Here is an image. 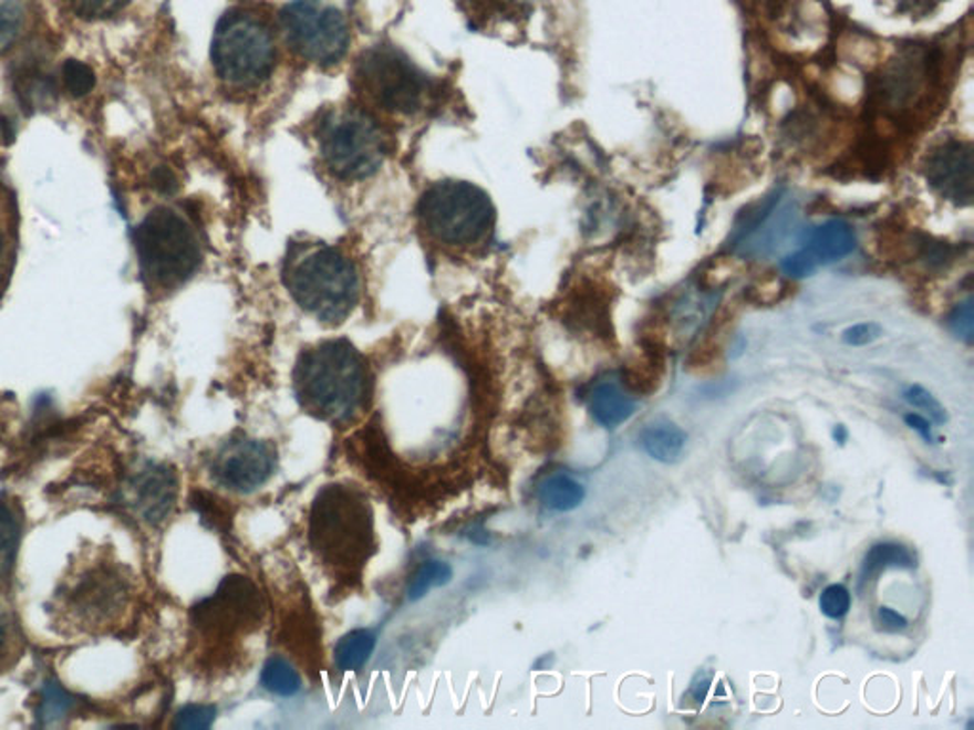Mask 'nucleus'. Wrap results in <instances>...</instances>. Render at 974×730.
Segmentation results:
<instances>
[{
  "instance_id": "nucleus-44",
  "label": "nucleus",
  "mask_w": 974,
  "mask_h": 730,
  "mask_svg": "<svg viewBox=\"0 0 974 730\" xmlns=\"http://www.w3.org/2000/svg\"><path fill=\"white\" fill-rule=\"evenodd\" d=\"M10 626L12 624L8 623L7 615L0 611V655L7 650L8 643H10V636H12Z\"/></svg>"
},
{
  "instance_id": "nucleus-21",
  "label": "nucleus",
  "mask_w": 974,
  "mask_h": 730,
  "mask_svg": "<svg viewBox=\"0 0 974 730\" xmlns=\"http://www.w3.org/2000/svg\"><path fill=\"white\" fill-rule=\"evenodd\" d=\"M780 202H783V190H775L771 195L759 198L758 202L746 206L745 210L738 213L735 225L731 229V248L737 250L748 238L754 237L761 229V225L771 217L773 211L777 210Z\"/></svg>"
},
{
  "instance_id": "nucleus-13",
  "label": "nucleus",
  "mask_w": 974,
  "mask_h": 730,
  "mask_svg": "<svg viewBox=\"0 0 974 730\" xmlns=\"http://www.w3.org/2000/svg\"><path fill=\"white\" fill-rule=\"evenodd\" d=\"M277 467V453L267 441L237 440L221 447L211 462L217 486L235 493H251L265 486Z\"/></svg>"
},
{
  "instance_id": "nucleus-28",
  "label": "nucleus",
  "mask_w": 974,
  "mask_h": 730,
  "mask_svg": "<svg viewBox=\"0 0 974 730\" xmlns=\"http://www.w3.org/2000/svg\"><path fill=\"white\" fill-rule=\"evenodd\" d=\"M263 685L274 695L290 697L299 689L298 671L291 664L286 663L284 658L272 656L271 660L265 664Z\"/></svg>"
},
{
  "instance_id": "nucleus-45",
  "label": "nucleus",
  "mask_w": 974,
  "mask_h": 730,
  "mask_svg": "<svg viewBox=\"0 0 974 730\" xmlns=\"http://www.w3.org/2000/svg\"><path fill=\"white\" fill-rule=\"evenodd\" d=\"M847 436H849V432H847L846 426L838 425L833 428V440L839 441V444H846Z\"/></svg>"
},
{
  "instance_id": "nucleus-25",
  "label": "nucleus",
  "mask_w": 974,
  "mask_h": 730,
  "mask_svg": "<svg viewBox=\"0 0 974 730\" xmlns=\"http://www.w3.org/2000/svg\"><path fill=\"white\" fill-rule=\"evenodd\" d=\"M76 698L55 681L42 685L41 702L37 708V721L41 727H55L75 710Z\"/></svg>"
},
{
  "instance_id": "nucleus-9",
  "label": "nucleus",
  "mask_w": 974,
  "mask_h": 730,
  "mask_svg": "<svg viewBox=\"0 0 974 730\" xmlns=\"http://www.w3.org/2000/svg\"><path fill=\"white\" fill-rule=\"evenodd\" d=\"M354 76L367 102L394 115L417 113L428 97V79L393 46L367 50Z\"/></svg>"
},
{
  "instance_id": "nucleus-30",
  "label": "nucleus",
  "mask_w": 974,
  "mask_h": 730,
  "mask_svg": "<svg viewBox=\"0 0 974 730\" xmlns=\"http://www.w3.org/2000/svg\"><path fill=\"white\" fill-rule=\"evenodd\" d=\"M15 90L20 94L21 102L25 107H37L46 103L54 95V86L46 75H42L39 71H28L18 79Z\"/></svg>"
},
{
  "instance_id": "nucleus-12",
  "label": "nucleus",
  "mask_w": 974,
  "mask_h": 730,
  "mask_svg": "<svg viewBox=\"0 0 974 730\" xmlns=\"http://www.w3.org/2000/svg\"><path fill=\"white\" fill-rule=\"evenodd\" d=\"M261 616V597L256 586L244 576H229L216 594L193 611V620L208 636L235 634Z\"/></svg>"
},
{
  "instance_id": "nucleus-38",
  "label": "nucleus",
  "mask_w": 974,
  "mask_h": 730,
  "mask_svg": "<svg viewBox=\"0 0 974 730\" xmlns=\"http://www.w3.org/2000/svg\"><path fill=\"white\" fill-rule=\"evenodd\" d=\"M817 267L819 263L811 258V253L807 250L796 251V253L783 259V263H780V269L786 277L794 278V280L811 277L812 272L817 271Z\"/></svg>"
},
{
  "instance_id": "nucleus-19",
  "label": "nucleus",
  "mask_w": 974,
  "mask_h": 730,
  "mask_svg": "<svg viewBox=\"0 0 974 730\" xmlns=\"http://www.w3.org/2000/svg\"><path fill=\"white\" fill-rule=\"evenodd\" d=\"M636 411V401L623 393L615 383H602L590 394V413L603 428L623 425Z\"/></svg>"
},
{
  "instance_id": "nucleus-36",
  "label": "nucleus",
  "mask_w": 974,
  "mask_h": 730,
  "mask_svg": "<svg viewBox=\"0 0 974 730\" xmlns=\"http://www.w3.org/2000/svg\"><path fill=\"white\" fill-rule=\"evenodd\" d=\"M947 327L952 330L955 337H960L965 343H973L974 337V309L973 299H967L963 303L957 304L952 314L947 316Z\"/></svg>"
},
{
  "instance_id": "nucleus-43",
  "label": "nucleus",
  "mask_w": 974,
  "mask_h": 730,
  "mask_svg": "<svg viewBox=\"0 0 974 730\" xmlns=\"http://www.w3.org/2000/svg\"><path fill=\"white\" fill-rule=\"evenodd\" d=\"M904 423L915 432H920L923 440L933 441L931 425H929V420L925 417H921L918 413H908V415H904Z\"/></svg>"
},
{
  "instance_id": "nucleus-41",
  "label": "nucleus",
  "mask_w": 974,
  "mask_h": 730,
  "mask_svg": "<svg viewBox=\"0 0 974 730\" xmlns=\"http://www.w3.org/2000/svg\"><path fill=\"white\" fill-rule=\"evenodd\" d=\"M153 187H155L158 192H163V195H172V192H176L177 189V179L168 168H156L153 171Z\"/></svg>"
},
{
  "instance_id": "nucleus-11",
  "label": "nucleus",
  "mask_w": 974,
  "mask_h": 730,
  "mask_svg": "<svg viewBox=\"0 0 974 730\" xmlns=\"http://www.w3.org/2000/svg\"><path fill=\"white\" fill-rule=\"evenodd\" d=\"M61 599L79 624L97 628L121 615L128 602V581L122 576L121 569L100 563L81 573L61 594Z\"/></svg>"
},
{
  "instance_id": "nucleus-5",
  "label": "nucleus",
  "mask_w": 974,
  "mask_h": 730,
  "mask_svg": "<svg viewBox=\"0 0 974 730\" xmlns=\"http://www.w3.org/2000/svg\"><path fill=\"white\" fill-rule=\"evenodd\" d=\"M136 250L147 284L176 290L200 267L203 250L189 221L169 208H156L136 230Z\"/></svg>"
},
{
  "instance_id": "nucleus-42",
  "label": "nucleus",
  "mask_w": 974,
  "mask_h": 730,
  "mask_svg": "<svg viewBox=\"0 0 974 730\" xmlns=\"http://www.w3.org/2000/svg\"><path fill=\"white\" fill-rule=\"evenodd\" d=\"M712 685V676H704V674H698L695 679H693V684H691L690 690H687V697L691 698V702L704 703L706 697H708V692H711Z\"/></svg>"
},
{
  "instance_id": "nucleus-15",
  "label": "nucleus",
  "mask_w": 974,
  "mask_h": 730,
  "mask_svg": "<svg viewBox=\"0 0 974 730\" xmlns=\"http://www.w3.org/2000/svg\"><path fill=\"white\" fill-rule=\"evenodd\" d=\"M122 499L137 520L158 525L176 507V473L164 465L145 462L129 476Z\"/></svg>"
},
{
  "instance_id": "nucleus-16",
  "label": "nucleus",
  "mask_w": 974,
  "mask_h": 730,
  "mask_svg": "<svg viewBox=\"0 0 974 730\" xmlns=\"http://www.w3.org/2000/svg\"><path fill=\"white\" fill-rule=\"evenodd\" d=\"M857 248V234L851 225L832 219L809 230L806 250L817 263L830 264L847 258Z\"/></svg>"
},
{
  "instance_id": "nucleus-8",
  "label": "nucleus",
  "mask_w": 974,
  "mask_h": 730,
  "mask_svg": "<svg viewBox=\"0 0 974 730\" xmlns=\"http://www.w3.org/2000/svg\"><path fill=\"white\" fill-rule=\"evenodd\" d=\"M320 153L333 176L359 181L381 168L388 153L385 132L359 108L335 111L322 122Z\"/></svg>"
},
{
  "instance_id": "nucleus-10",
  "label": "nucleus",
  "mask_w": 974,
  "mask_h": 730,
  "mask_svg": "<svg viewBox=\"0 0 974 730\" xmlns=\"http://www.w3.org/2000/svg\"><path fill=\"white\" fill-rule=\"evenodd\" d=\"M280 23L291 50L314 65H335L349 50L345 15L322 0H293L282 10Z\"/></svg>"
},
{
  "instance_id": "nucleus-37",
  "label": "nucleus",
  "mask_w": 974,
  "mask_h": 730,
  "mask_svg": "<svg viewBox=\"0 0 974 730\" xmlns=\"http://www.w3.org/2000/svg\"><path fill=\"white\" fill-rule=\"evenodd\" d=\"M216 717L211 706H187L176 716L174 727L177 729H208Z\"/></svg>"
},
{
  "instance_id": "nucleus-31",
  "label": "nucleus",
  "mask_w": 974,
  "mask_h": 730,
  "mask_svg": "<svg viewBox=\"0 0 974 730\" xmlns=\"http://www.w3.org/2000/svg\"><path fill=\"white\" fill-rule=\"evenodd\" d=\"M61 81L73 97H84L95 86V75L92 67L76 60H68L63 63Z\"/></svg>"
},
{
  "instance_id": "nucleus-22",
  "label": "nucleus",
  "mask_w": 974,
  "mask_h": 730,
  "mask_svg": "<svg viewBox=\"0 0 974 730\" xmlns=\"http://www.w3.org/2000/svg\"><path fill=\"white\" fill-rule=\"evenodd\" d=\"M912 569L915 567V555L902 544L894 542H883L868 552L862 563V581H873L875 576H880L887 569Z\"/></svg>"
},
{
  "instance_id": "nucleus-26",
  "label": "nucleus",
  "mask_w": 974,
  "mask_h": 730,
  "mask_svg": "<svg viewBox=\"0 0 974 730\" xmlns=\"http://www.w3.org/2000/svg\"><path fill=\"white\" fill-rule=\"evenodd\" d=\"M375 637L367 629H356L339 642L335 660L341 669H356L370 658Z\"/></svg>"
},
{
  "instance_id": "nucleus-32",
  "label": "nucleus",
  "mask_w": 974,
  "mask_h": 730,
  "mask_svg": "<svg viewBox=\"0 0 974 730\" xmlns=\"http://www.w3.org/2000/svg\"><path fill=\"white\" fill-rule=\"evenodd\" d=\"M82 20H105L122 12L129 0H65Z\"/></svg>"
},
{
  "instance_id": "nucleus-7",
  "label": "nucleus",
  "mask_w": 974,
  "mask_h": 730,
  "mask_svg": "<svg viewBox=\"0 0 974 730\" xmlns=\"http://www.w3.org/2000/svg\"><path fill=\"white\" fill-rule=\"evenodd\" d=\"M278 48L267 21L244 10H232L217 25L211 60L221 81L232 88L263 84L277 65Z\"/></svg>"
},
{
  "instance_id": "nucleus-29",
  "label": "nucleus",
  "mask_w": 974,
  "mask_h": 730,
  "mask_svg": "<svg viewBox=\"0 0 974 730\" xmlns=\"http://www.w3.org/2000/svg\"><path fill=\"white\" fill-rule=\"evenodd\" d=\"M25 21L21 0H0V54L8 52L20 39Z\"/></svg>"
},
{
  "instance_id": "nucleus-24",
  "label": "nucleus",
  "mask_w": 974,
  "mask_h": 730,
  "mask_svg": "<svg viewBox=\"0 0 974 730\" xmlns=\"http://www.w3.org/2000/svg\"><path fill=\"white\" fill-rule=\"evenodd\" d=\"M539 499L550 510L569 512L581 504L584 499V487L568 476H552L542 483Z\"/></svg>"
},
{
  "instance_id": "nucleus-39",
  "label": "nucleus",
  "mask_w": 974,
  "mask_h": 730,
  "mask_svg": "<svg viewBox=\"0 0 974 730\" xmlns=\"http://www.w3.org/2000/svg\"><path fill=\"white\" fill-rule=\"evenodd\" d=\"M880 324H875V322H864V324H857L849 327L843 332V343L849 346H867L873 341H878L881 337Z\"/></svg>"
},
{
  "instance_id": "nucleus-46",
  "label": "nucleus",
  "mask_w": 974,
  "mask_h": 730,
  "mask_svg": "<svg viewBox=\"0 0 974 730\" xmlns=\"http://www.w3.org/2000/svg\"><path fill=\"white\" fill-rule=\"evenodd\" d=\"M2 255H4V234H2V229H0V261H2Z\"/></svg>"
},
{
  "instance_id": "nucleus-35",
  "label": "nucleus",
  "mask_w": 974,
  "mask_h": 730,
  "mask_svg": "<svg viewBox=\"0 0 974 730\" xmlns=\"http://www.w3.org/2000/svg\"><path fill=\"white\" fill-rule=\"evenodd\" d=\"M904 398L906 401H910L913 407H918L921 411L928 413L929 417L936 423V425H944L947 420V413L942 406L939 399L934 398L933 394L929 393L928 388H923L920 385H913L908 388L906 393H904Z\"/></svg>"
},
{
  "instance_id": "nucleus-27",
  "label": "nucleus",
  "mask_w": 974,
  "mask_h": 730,
  "mask_svg": "<svg viewBox=\"0 0 974 730\" xmlns=\"http://www.w3.org/2000/svg\"><path fill=\"white\" fill-rule=\"evenodd\" d=\"M465 12L478 28L505 21L518 10V0H463Z\"/></svg>"
},
{
  "instance_id": "nucleus-6",
  "label": "nucleus",
  "mask_w": 974,
  "mask_h": 730,
  "mask_svg": "<svg viewBox=\"0 0 974 730\" xmlns=\"http://www.w3.org/2000/svg\"><path fill=\"white\" fill-rule=\"evenodd\" d=\"M419 221L434 242L468 250L486 242L495 225V208L473 182L441 181L419 202Z\"/></svg>"
},
{
  "instance_id": "nucleus-4",
  "label": "nucleus",
  "mask_w": 974,
  "mask_h": 730,
  "mask_svg": "<svg viewBox=\"0 0 974 730\" xmlns=\"http://www.w3.org/2000/svg\"><path fill=\"white\" fill-rule=\"evenodd\" d=\"M311 544L325 563L356 569L373 552V515L349 487L330 486L312 502Z\"/></svg>"
},
{
  "instance_id": "nucleus-17",
  "label": "nucleus",
  "mask_w": 974,
  "mask_h": 730,
  "mask_svg": "<svg viewBox=\"0 0 974 730\" xmlns=\"http://www.w3.org/2000/svg\"><path fill=\"white\" fill-rule=\"evenodd\" d=\"M664 372L663 345L643 341L642 356L624 365L623 385L630 394L650 396L656 393Z\"/></svg>"
},
{
  "instance_id": "nucleus-14",
  "label": "nucleus",
  "mask_w": 974,
  "mask_h": 730,
  "mask_svg": "<svg viewBox=\"0 0 974 730\" xmlns=\"http://www.w3.org/2000/svg\"><path fill=\"white\" fill-rule=\"evenodd\" d=\"M923 176L929 187L955 206H971L974 198L973 145L961 139H947L936 145L923 163Z\"/></svg>"
},
{
  "instance_id": "nucleus-18",
  "label": "nucleus",
  "mask_w": 974,
  "mask_h": 730,
  "mask_svg": "<svg viewBox=\"0 0 974 730\" xmlns=\"http://www.w3.org/2000/svg\"><path fill=\"white\" fill-rule=\"evenodd\" d=\"M640 441L651 459L664 462V465H672V462H677L684 453L687 434L676 423L661 417V419L651 420L643 426Z\"/></svg>"
},
{
  "instance_id": "nucleus-34",
  "label": "nucleus",
  "mask_w": 974,
  "mask_h": 730,
  "mask_svg": "<svg viewBox=\"0 0 974 730\" xmlns=\"http://www.w3.org/2000/svg\"><path fill=\"white\" fill-rule=\"evenodd\" d=\"M820 611L828 618L839 620L849 613L851 608V592L843 584H830L828 588L822 590L820 594Z\"/></svg>"
},
{
  "instance_id": "nucleus-40",
  "label": "nucleus",
  "mask_w": 974,
  "mask_h": 730,
  "mask_svg": "<svg viewBox=\"0 0 974 730\" xmlns=\"http://www.w3.org/2000/svg\"><path fill=\"white\" fill-rule=\"evenodd\" d=\"M875 623L880 624V628L887 632V634H900V632H904L908 628L906 616L900 615L899 611L889 607L878 608Z\"/></svg>"
},
{
  "instance_id": "nucleus-3",
  "label": "nucleus",
  "mask_w": 974,
  "mask_h": 730,
  "mask_svg": "<svg viewBox=\"0 0 974 730\" xmlns=\"http://www.w3.org/2000/svg\"><path fill=\"white\" fill-rule=\"evenodd\" d=\"M944 54L939 48L910 44L887 63L873 81L875 108L891 121H920L933 116L944 92Z\"/></svg>"
},
{
  "instance_id": "nucleus-1",
  "label": "nucleus",
  "mask_w": 974,
  "mask_h": 730,
  "mask_svg": "<svg viewBox=\"0 0 974 730\" xmlns=\"http://www.w3.org/2000/svg\"><path fill=\"white\" fill-rule=\"evenodd\" d=\"M293 380L304 411L335 426L359 419L372 394L370 367L346 341H328L304 351Z\"/></svg>"
},
{
  "instance_id": "nucleus-33",
  "label": "nucleus",
  "mask_w": 974,
  "mask_h": 730,
  "mask_svg": "<svg viewBox=\"0 0 974 730\" xmlns=\"http://www.w3.org/2000/svg\"><path fill=\"white\" fill-rule=\"evenodd\" d=\"M452 575V571L444 563L431 562L423 565V567L417 571V575L413 576L412 584H410V595L412 597H421V595H425L428 590L433 588V586H441L444 582L449 578Z\"/></svg>"
},
{
  "instance_id": "nucleus-20",
  "label": "nucleus",
  "mask_w": 974,
  "mask_h": 730,
  "mask_svg": "<svg viewBox=\"0 0 974 730\" xmlns=\"http://www.w3.org/2000/svg\"><path fill=\"white\" fill-rule=\"evenodd\" d=\"M609 301L602 291L590 288L589 291H579L571 306H569V320L577 325V330L595 333L602 337H611V322H609Z\"/></svg>"
},
{
  "instance_id": "nucleus-23",
  "label": "nucleus",
  "mask_w": 974,
  "mask_h": 730,
  "mask_svg": "<svg viewBox=\"0 0 974 730\" xmlns=\"http://www.w3.org/2000/svg\"><path fill=\"white\" fill-rule=\"evenodd\" d=\"M21 539V520L14 508L0 502V582L12 575Z\"/></svg>"
},
{
  "instance_id": "nucleus-2",
  "label": "nucleus",
  "mask_w": 974,
  "mask_h": 730,
  "mask_svg": "<svg viewBox=\"0 0 974 730\" xmlns=\"http://www.w3.org/2000/svg\"><path fill=\"white\" fill-rule=\"evenodd\" d=\"M284 284L293 301L320 324H341L359 304L356 264L343 251L324 243H309L291 251L286 261Z\"/></svg>"
}]
</instances>
